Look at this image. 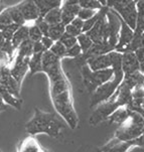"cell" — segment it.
<instances>
[{
    "label": "cell",
    "instance_id": "cell-1",
    "mask_svg": "<svg viewBox=\"0 0 144 152\" xmlns=\"http://www.w3.org/2000/svg\"><path fill=\"white\" fill-rule=\"evenodd\" d=\"M61 60L47 50L42 55V73L50 81V100L55 110L66 124L75 130L79 125V116L74 107L72 88L68 78L64 73Z\"/></svg>",
    "mask_w": 144,
    "mask_h": 152
},
{
    "label": "cell",
    "instance_id": "cell-2",
    "mask_svg": "<svg viewBox=\"0 0 144 152\" xmlns=\"http://www.w3.org/2000/svg\"><path fill=\"white\" fill-rule=\"evenodd\" d=\"M24 128L30 136L47 134L50 138L60 139L66 130V124L56 114L45 112L35 107L32 118L25 124Z\"/></svg>",
    "mask_w": 144,
    "mask_h": 152
},
{
    "label": "cell",
    "instance_id": "cell-3",
    "mask_svg": "<svg viewBox=\"0 0 144 152\" xmlns=\"http://www.w3.org/2000/svg\"><path fill=\"white\" fill-rule=\"evenodd\" d=\"M110 55L112 58V69L114 72V77L111 81L104 84L95 91L91 97L90 108H96L100 104L108 101L115 94L124 80V72L122 69V53L114 50Z\"/></svg>",
    "mask_w": 144,
    "mask_h": 152
},
{
    "label": "cell",
    "instance_id": "cell-4",
    "mask_svg": "<svg viewBox=\"0 0 144 152\" xmlns=\"http://www.w3.org/2000/svg\"><path fill=\"white\" fill-rule=\"evenodd\" d=\"M33 55V42L30 39L25 40L16 50L13 64L10 66V74L21 86L25 74L29 71V61Z\"/></svg>",
    "mask_w": 144,
    "mask_h": 152
},
{
    "label": "cell",
    "instance_id": "cell-5",
    "mask_svg": "<svg viewBox=\"0 0 144 152\" xmlns=\"http://www.w3.org/2000/svg\"><path fill=\"white\" fill-rule=\"evenodd\" d=\"M130 111V110H129ZM144 128V117L137 112L130 111L128 119L119 126L114 135L119 141H131L142 136Z\"/></svg>",
    "mask_w": 144,
    "mask_h": 152
},
{
    "label": "cell",
    "instance_id": "cell-6",
    "mask_svg": "<svg viewBox=\"0 0 144 152\" xmlns=\"http://www.w3.org/2000/svg\"><path fill=\"white\" fill-rule=\"evenodd\" d=\"M113 77H114V72H113L112 68L103 69V71L93 72L90 69V68L86 64L81 65L82 83H83L84 88L88 91V93L92 95L94 94L98 88L111 81Z\"/></svg>",
    "mask_w": 144,
    "mask_h": 152
},
{
    "label": "cell",
    "instance_id": "cell-7",
    "mask_svg": "<svg viewBox=\"0 0 144 152\" xmlns=\"http://www.w3.org/2000/svg\"><path fill=\"white\" fill-rule=\"evenodd\" d=\"M120 107H126V104L124 101H122V98L115 92V94L108 101L95 108L93 114L89 118V124L91 126L99 125L103 121H106Z\"/></svg>",
    "mask_w": 144,
    "mask_h": 152
},
{
    "label": "cell",
    "instance_id": "cell-8",
    "mask_svg": "<svg viewBox=\"0 0 144 152\" xmlns=\"http://www.w3.org/2000/svg\"><path fill=\"white\" fill-rule=\"evenodd\" d=\"M106 6L114 10L128 26L135 30L138 17L135 1H106Z\"/></svg>",
    "mask_w": 144,
    "mask_h": 152
},
{
    "label": "cell",
    "instance_id": "cell-9",
    "mask_svg": "<svg viewBox=\"0 0 144 152\" xmlns=\"http://www.w3.org/2000/svg\"><path fill=\"white\" fill-rule=\"evenodd\" d=\"M109 7H105L103 14L100 19L98 20L96 24L94 25L91 30L86 32L91 37L95 45L103 42H108V20H107V12Z\"/></svg>",
    "mask_w": 144,
    "mask_h": 152
},
{
    "label": "cell",
    "instance_id": "cell-10",
    "mask_svg": "<svg viewBox=\"0 0 144 152\" xmlns=\"http://www.w3.org/2000/svg\"><path fill=\"white\" fill-rule=\"evenodd\" d=\"M134 146L144 147V137H141L131 141H119L116 138H113L107 144L101 148L103 152H127Z\"/></svg>",
    "mask_w": 144,
    "mask_h": 152
},
{
    "label": "cell",
    "instance_id": "cell-11",
    "mask_svg": "<svg viewBox=\"0 0 144 152\" xmlns=\"http://www.w3.org/2000/svg\"><path fill=\"white\" fill-rule=\"evenodd\" d=\"M108 20V43L113 48H116L118 39H119V33L121 29V18L118 13L114 10L110 9L107 12Z\"/></svg>",
    "mask_w": 144,
    "mask_h": 152
},
{
    "label": "cell",
    "instance_id": "cell-12",
    "mask_svg": "<svg viewBox=\"0 0 144 152\" xmlns=\"http://www.w3.org/2000/svg\"><path fill=\"white\" fill-rule=\"evenodd\" d=\"M133 37H134V30L130 26H128V24H126L122 20V18H121V29L119 33V39H118V43L116 48H115V51L120 53H126L130 42H132Z\"/></svg>",
    "mask_w": 144,
    "mask_h": 152
},
{
    "label": "cell",
    "instance_id": "cell-13",
    "mask_svg": "<svg viewBox=\"0 0 144 152\" xmlns=\"http://www.w3.org/2000/svg\"><path fill=\"white\" fill-rule=\"evenodd\" d=\"M61 23L68 25L73 20L78 17L79 11L81 9L79 1H64L61 3Z\"/></svg>",
    "mask_w": 144,
    "mask_h": 152
},
{
    "label": "cell",
    "instance_id": "cell-14",
    "mask_svg": "<svg viewBox=\"0 0 144 152\" xmlns=\"http://www.w3.org/2000/svg\"><path fill=\"white\" fill-rule=\"evenodd\" d=\"M0 72H1V82H0V85L3 86L7 91L11 93L12 95H14L15 97L20 98V85L11 76L9 66H4V68L0 69Z\"/></svg>",
    "mask_w": 144,
    "mask_h": 152
},
{
    "label": "cell",
    "instance_id": "cell-15",
    "mask_svg": "<svg viewBox=\"0 0 144 152\" xmlns=\"http://www.w3.org/2000/svg\"><path fill=\"white\" fill-rule=\"evenodd\" d=\"M20 11H21L23 18L26 22V24L29 23H34L40 18L39 11L35 4V1H23L17 3Z\"/></svg>",
    "mask_w": 144,
    "mask_h": 152
},
{
    "label": "cell",
    "instance_id": "cell-16",
    "mask_svg": "<svg viewBox=\"0 0 144 152\" xmlns=\"http://www.w3.org/2000/svg\"><path fill=\"white\" fill-rule=\"evenodd\" d=\"M110 53L89 58V60H87V61H86V65L88 66L90 69L93 72L111 69L112 68V58H111V55H110Z\"/></svg>",
    "mask_w": 144,
    "mask_h": 152
},
{
    "label": "cell",
    "instance_id": "cell-17",
    "mask_svg": "<svg viewBox=\"0 0 144 152\" xmlns=\"http://www.w3.org/2000/svg\"><path fill=\"white\" fill-rule=\"evenodd\" d=\"M122 69L124 75H131L140 72V63L134 53L127 51L122 53Z\"/></svg>",
    "mask_w": 144,
    "mask_h": 152
},
{
    "label": "cell",
    "instance_id": "cell-18",
    "mask_svg": "<svg viewBox=\"0 0 144 152\" xmlns=\"http://www.w3.org/2000/svg\"><path fill=\"white\" fill-rule=\"evenodd\" d=\"M18 152H47L43 149L37 140L33 137H28L24 139L19 145Z\"/></svg>",
    "mask_w": 144,
    "mask_h": 152
},
{
    "label": "cell",
    "instance_id": "cell-19",
    "mask_svg": "<svg viewBox=\"0 0 144 152\" xmlns=\"http://www.w3.org/2000/svg\"><path fill=\"white\" fill-rule=\"evenodd\" d=\"M129 114H130V111L127 107H120L106 121H108L109 124H117L120 126L128 119Z\"/></svg>",
    "mask_w": 144,
    "mask_h": 152
},
{
    "label": "cell",
    "instance_id": "cell-20",
    "mask_svg": "<svg viewBox=\"0 0 144 152\" xmlns=\"http://www.w3.org/2000/svg\"><path fill=\"white\" fill-rule=\"evenodd\" d=\"M0 95H1L2 99H3L4 103L6 105H9V106L15 108V109H21V106L23 104L22 100L20 98L15 97L14 95H12L11 93L7 91L6 89L0 85Z\"/></svg>",
    "mask_w": 144,
    "mask_h": 152
},
{
    "label": "cell",
    "instance_id": "cell-21",
    "mask_svg": "<svg viewBox=\"0 0 144 152\" xmlns=\"http://www.w3.org/2000/svg\"><path fill=\"white\" fill-rule=\"evenodd\" d=\"M28 30H29V25L25 24V25L20 26L18 29L15 31L13 37H12V39H11V43L15 50H17V48L21 45L22 42H24L25 40L29 39V37H28Z\"/></svg>",
    "mask_w": 144,
    "mask_h": 152
},
{
    "label": "cell",
    "instance_id": "cell-22",
    "mask_svg": "<svg viewBox=\"0 0 144 152\" xmlns=\"http://www.w3.org/2000/svg\"><path fill=\"white\" fill-rule=\"evenodd\" d=\"M63 1H35L38 11H39V19H42L45 15L48 13L50 10L56 8V7H61Z\"/></svg>",
    "mask_w": 144,
    "mask_h": 152
},
{
    "label": "cell",
    "instance_id": "cell-23",
    "mask_svg": "<svg viewBox=\"0 0 144 152\" xmlns=\"http://www.w3.org/2000/svg\"><path fill=\"white\" fill-rule=\"evenodd\" d=\"M42 55L43 53H33L29 61V72L35 75L42 72Z\"/></svg>",
    "mask_w": 144,
    "mask_h": 152
},
{
    "label": "cell",
    "instance_id": "cell-24",
    "mask_svg": "<svg viewBox=\"0 0 144 152\" xmlns=\"http://www.w3.org/2000/svg\"><path fill=\"white\" fill-rule=\"evenodd\" d=\"M48 25H56L61 23V8L56 7V8L50 10L48 13L45 15L42 18Z\"/></svg>",
    "mask_w": 144,
    "mask_h": 152
},
{
    "label": "cell",
    "instance_id": "cell-25",
    "mask_svg": "<svg viewBox=\"0 0 144 152\" xmlns=\"http://www.w3.org/2000/svg\"><path fill=\"white\" fill-rule=\"evenodd\" d=\"M7 9H8V12H9L10 16H11L12 21H13L14 24H17V25H19V26H22V25L26 24V22H25V20L23 18V15H22L21 11H20L19 7H18V5L17 4L12 5V6L7 7Z\"/></svg>",
    "mask_w": 144,
    "mask_h": 152
},
{
    "label": "cell",
    "instance_id": "cell-26",
    "mask_svg": "<svg viewBox=\"0 0 144 152\" xmlns=\"http://www.w3.org/2000/svg\"><path fill=\"white\" fill-rule=\"evenodd\" d=\"M66 32V25L63 23L56 25H50L48 37H50L53 42H58Z\"/></svg>",
    "mask_w": 144,
    "mask_h": 152
},
{
    "label": "cell",
    "instance_id": "cell-27",
    "mask_svg": "<svg viewBox=\"0 0 144 152\" xmlns=\"http://www.w3.org/2000/svg\"><path fill=\"white\" fill-rule=\"evenodd\" d=\"M81 8L85 9H90V10H95V11H100L104 7H106V2L102 1H95V0H83V1H79Z\"/></svg>",
    "mask_w": 144,
    "mask_h": 152
},
{
    "label": "cell",
    "instance_id": "cell-28",
    "mask_svg": "<svg viewBox=\"0 0 144 152\" xmlns=\"http://www.w3.org/2000/svg\"><path fill=\"white\" fill-rule=\"evenodd\" d=\"M77 40H78V45L81 46L83 53H87L94 45L93 40L91 39V37H90L86 32L81 33V34L77 37Z\"/></svg>",
    "mask_w": 144,
    "mask_h": 152
},
{
    "label": "cell",
    "instance_id": "cell-29",
    "mask_svg": "<svg viewBox=\"0 0 144 152\" xmlns=\"http://www.w3.org/2000/svg\"><path fill=\"white\" fill-rule=\"evenodd\" d=\"M29 30H28V37L32 42H38L42 40L43 34L40 31V29L37 27V25L34 23H29Z\"/></svg>",
    "mask_w": 144,
    "mask_h": 152
},
{
    "label": "cell",
    "instance_id": "cell-30",
    "mask_svg": "<svg viewBox=\"0 0 144 152\" xmlns=\"http://www.w3.org/2000/svg\"><path fill=\"white\" fill-rule=\"evenodd\" d=\"M50 51L51 53H53L56 56H58V58H66V53H67V48L61 43L60 40L56 42L55 45H53V48H50Z\"/></svg>",
    "mask_w": 144,
    "mask_h": 152
},
{
    "label": "cell",
    "instance_id": "cell-31",
    "mask_svg": "<svg viewBox=\"0 0 144 152\" xmlns=\"http://www.w3.org/2000/svg\"><path fill=\"white\" fill-rule=\"evenodd\" d=\"M11 24H14V23L12 21V18L8 12V9H2V11L0 12V29H2V28L6 26H9Z\"/></svg>",
    "mask_w": 144,
    "mask_h": 152
},
{
    "label": "cell",
    "instance_id": "cell-32",
    "mask_svg": "<svg viewBox=\"0 0 144 152\" xmlns=\"http://www.w3.org/2000/svg\"><path fill=\"white\" fill-rule=\"evenodd\" d=\"M83 56V51H82V48L78 43L75 45L73 48L67 50V53H66V58H79Z\"/></svg>",
    "mask_w": 144,
    "mask_h": 152
},
{
    "label": "cell",
    "instance_id": "cell-33",
    "mask_svg": "<svg viewBox=\"0 0 144 152\" xmlns=\"http://www.w3.org/2000/svg\"><path fill=\"white\" fill-rule=\"evenodd\" d=\"M60 42L63 43L64 45L67 48V50H69V48H73L75 45H77L78 43V40H77V37H71V35L67 34L65 32V34L63 35V37L60 39Z\"/></svg>",
    "mask_w": 144,
    "mask_h": 152
},
{
    "label": "cell",
    "instance_id": "cell-34",
    "mask_svg": "<svg viewBox=\"0 0 144 152\" xmlns=\"http://www.w3.org/2000/svg\"><path fill=\"white\" fill-rule=\"evenodd\" d=\"M99 11H95V10H90V9H85V8H81L79 11L78 17L80 19H82L83 21H86V20H89L90 18L94 17Z\"/></svg>",
    "mask_w": 144,
    "mask_h": 152
},
{
    "label": "cell",
    "instance_id": "cell-35",
    "mask_svg": "<svg viewBox=\"0 0 144 152\" xmlns=\"http://www.w3.org/2000/svg\"><path fill=\"white\" fill-rule=\"evenodd\" d=\"M35 24L37 25V27L40 29V31L43 34V37H48V30H50V25L43 19H38L37 21H35Z\"/></svg>",
    "mask_w": 144,
    "mask_h": 152
},
{
    "label": "cell",
    "instance_id": "cell-36",
    "mask_svg": "<svg viewBox=\"0 0 144 152\" xmlns=\"http://www.w3.org/2000/svg\"><path fill=\"white\" fill-rule=\"evenodd\" d=\"M66 33H67V34H69V35H71V37H78L81 33H83V31L78 29V28L75 27L72 23H70V24L66 25Z\"/></svg>",
    "mask_w": 144,
    "mask_h": 152
},
{
    "label": "cell",
    "instance_id": "cell-37",
    "mask_svg": "<svg viewBox=\"0 0 144 152\" xmlns=\"http://www.w3.org/2000/svg\"><path fill=\"white\" fill-rule=\"evenodd\" d=\"M76 152H103L101 148H98L93 145H83L81 146Z\"/></svg>",
    "mask_w": 144,
    "mask_h": 152
},
{
    "label": "cell",
    "instance_id": "cell-38",
    "mask_svg": "<svg viewBox=\"0 0 144 152\" xmlns=\"http://www.w3.org/2000/svg\"><path fill=\"white\" fill-rule=\"evenodd\" d=\"M40 42H42V45H43V48H45V50H50V48H53V45H55L56 42H53V40L48 37H43L42 38V40H40Z\"/></svg>",
    "mask_w": 144,
    "mask_h": 152
},
{
    "label": "cell",
    "instance_id": "cell-39",
    "mask_svg": "<svg viewBox=\"0 0 144 152\" xmlns=\"http://www.w3.org/2000/svg\"><path fill=\"white\" fill-rule=\"evenodd\" d=\"M135 30H138V31L144 33V15H138Z\"/></svg>",
    "mask_w": 144,
    "mask_h": 152
},
{
    "label": "cell",
    "instance_id": "cell-40",
    "mask_svg": "<svg viewBox=\"0 0 144 152\" xmlns=\"http://www.w3.org/2000/svg\"><path fill=\"white\" fill-rule=\"evenodd\" d=\"M143 35H144V33H143ZM135 56H136V58H137V60L139 61V63H143L144 61V39H143V43H142V45L140 46V48H138L137 50L135 51Z\"/></svg>",
    "mask_w": 144,
    "mask_h": 152
},
{
    "label": "cell",
    "instance_id": "cell-41",
    "mask_svg": "<svg viewBox=\"0 0 144 152\" xmlns=\"http://www.w3.org/2000/svg\"><path fill=\"white\" fill-rule=\"evenodd\" d=\"M45 51H47V50L43 48L42 42H33V53H43Z\"/></svg>",
    "mask_w": 144,
    "mask_h": 152
},
{
    "label": "cell",
    "instance_id": "cell-42",
    "mask_svg": "<svg viewBox=\"0 0 144 152\" xmlns=\"http://www.w3.org/2000/svg\"><path fill=\"white\" fill-rule=\"evenodd\" d=\"M72 24L74 25L75 27H77L78 29H80V30H82L83 31V27H84V21L82 19H80L79 17H76L73 21L71 22Z\"/></svg>",
    "mask_w": 144,
    "mask_h": 152
},
{
    "label": "cell",
    "instance_id": "cell-43",
    "mask_svg": "<svg viewBox=\"0 0 144 152\" xmlns=\"http://www.w3.org/2000/svg\"><path fill=\"white\" fill-rule=\"evenodd\" d=\"M136 8H137L138 15H144V1L136 2Z\"/></svg>",
    "mask_w": 144,
    "mask_h": 152
},
{
    "label": "cell",
    "instance_id": "cell-44",
    "mask_svg": "<svg viewBox=\"0 0 144 152\" xmlns=\"http://www.w3.org/2000/svg\"><path fill=\"white\" fill-rule=\"evenodd\" d=\"M6 109H7V105L4 103L3 99H2V97H1V95H0V113L3 112V111H5Z\"/></svg>",
    "mask_w": 144,
    "mask_h": 152
},
{
    "label": "cell",
    "instance_id": "cell-45",
    "mask_svg": "<svg viewBox=\"0 0 144 152\" xmlns=\"http://www.w3.org/2000/svg\"><path fill=\"white\" fill-rule=\"evenodd\" d=\"M140 72L144 75V61L140 64Z\"/></svg>",
    "mask_w": 144,
    "mask_h": 152
},
{
    "label": "cell",
    "instance_id": "cell-46",
    "mask_svg": "<svg viewBox=\"0 0 144 152\" xmlns=\"http://www.w3.org/2000/svg\"><path fill=\"white\" fill-rule=\"evenodd\" d=\"M142 136L144 137V128H143V131H142Z\"/></svg>",
    "mask_w": 144,
    "mask_h": 152
},
{
    "label": "cell",
    "instance_id": "cell-47",
    "mask_svg": "<svg viewBox=\"0 0 144 152\" xmlns=\"http://www.w3.org/2000/svg\"><path fill=\"white\" fill-rule=\"evenodd\" d=\"M0 82H1V72H0Z\"/></svg>",
    "mask_w": 144,
    "mask_h": 152
},
{
    "label": "cell",
    "instance_id": "cell-48",
    "mask_svg": "<svg viewBox=\"0 0 144 152\" xmlns=\"http://www.w3.org/2000/svg\"><path fill=\"white\" fill-rule=\"evenodd\" d=\"M0 9H1V3H0ZM2 10H0V12H1Z\"/></svg>",
    "mask_w": 144,
    "mask_h": 152
},
{
    "label": "cell",
    "instance_id": "cell-49",
    "mask_svg": "<svg viewBox=\"0 0 144 152\" xmlns=\"http://www.w3.org/2000/svg\"><path fill=\"white\" fill-rule=\"evenodd\" d=\"M2 69V66H1V65H0V69Z\"/></svg>",
    "mask_w": 144,
    "mask_h": 152
},
{
    "label": "cell",
    "instance_id": "cell-50",
    "mask_svg": "<svg viewBox=\"0 0 144 152\" xmlns=\"http://www.w3.org/2000/svg\"><path fill=\"white\" fill-rule=\"evenodd\" d=\"M0 152H1V150H0Z\"/></svg>",
    "mask_w": 144,
    "mask_h": 152
}]
</instances>
